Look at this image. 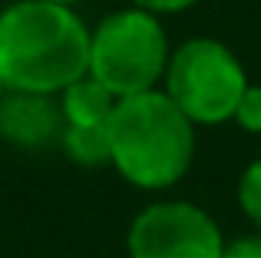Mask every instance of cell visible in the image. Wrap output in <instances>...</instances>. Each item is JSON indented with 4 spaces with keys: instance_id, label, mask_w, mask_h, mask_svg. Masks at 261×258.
Listing matches in <instances>:
<instances>
[{
    "instance_id": "1",
    "label": "cell",
    "mask_w": 261,
    "mask_h": 258,
    "mask_svg": "<svg viewBox=\"0 0 261 258\" xmlns=\"http://www.w3.org/2000/svg\"><path fill=\"white\" fill-rule=\"evenodd\" d=\"M89 73V27L73 7L13 0L0 10V76L7 90L60 96Z\"/></svg>"
},
{
    "instance_id": "2",
    "label": "cell",
    "mask_w": 261,
    "mask_h": 258,
    "mask_svg": "<svg viewBox=\"0 0 261 258\" xmlns=\"http://www.w3.org/2000/svg\"><path fill=\"white\" fill-rule=\"evenodd\" d=\"M109 166L146 192L175 186L195 156V123L166 96L149 90L122 96L109 116Z\"/></svg>"
},
{
    "instance_id": "3",
    "label": "cell",
    "mask_w": 261,
    "mask_h": 258,
    "mask_svg": "<svg viewBox=\"0 0 261 258\" xmlns=\"http://www.w3.org/2000/svg\"><path fill=\"white\" fill-rule=\"evenodd\" d=\"M169 37L159 17L139 7L113 10L89 30V76L116 99L159 90L169 66Z\"/></svg>"
},
{
    "instance_id": "4",
    "label": "cell",
    "mask_w": 261,
    "mask_h": 258,
    "mask_svg": "<svg viewBox=\"0 0 261 258\" xmlns=\"http://www.w3.org/2000/svg\"><path fill=\"white\" fill-rule=\"evenodd\" d=\"M162 90L195 126H222L248 90L242 60L212 37H192L169 57Z\"/></svg>"
},
{
    "instance_id": "5",
    "label": "cell",
    "mask_w": 261,
    "mask_h": 258,
    "mask_svg": "<svg viewBox=\"0 0 261 258\" xmlns=\"http://www.w3.org/2000/svg\"><path fill=\"white\" fill-rule=\"evenodd\" d=\"M225 235L195 202H152L126 232L129 258H222Z\"/></svg>"
},
{
    "instance_id": "6",
    "label": "cell",
    "mask_w": 261,
    "mask_h": 258,
    "mask_svg": "<svg viewBox=\"0 0 261 258\" xmlns=\"http://www.w3.org/2000/svg\"><path fill=\"white\" fill-rule=\"evenodd\" d=\"M66 129L60 99L50 93L7 90L0 99V139L17 149H46L60 146Z\"/></svg>"
},
{
    "instance_id": "7",
    "label": "cell",
    "mask_w": 261,
    "mask_h": 258,
    "mask_svg": "<svg viewBox=\"0 0 261 258\" xmlns=\"http://www.w3.org/2000/svg\"><path fill=\"white\" fill-rule=\"evenodd\" d=\"M60 110H63L66 126H106L119 99L106 90L96 76H80L60 93Z\"/></svg>"
},
{
    "instance_id": "8",
    "label": "cell",
    "mask_w": 261,
    "mask_h": 258,
    "mask_svg": "<svg viewBox=\"0 0 261 258\" xmlns=\"http://www.w3.org/2000/svg\"><path fill=\"white\" fill-rule=\"evenodd\" d=\"M60 149L76 166H109V129L106 126H66L60 136Z\"/></svg>"
},
{
    "instance_id": "9",
    "label": "cell",
    "mask_w": 261,
    "mask_h": 258,
    "mask_svg": "<svg viewBox=\"0 0 261 258\" xmlns=\"http://www.w3.org/2000/svg\"><path fill=\"white\" fill-rule=\"evenodd\" d=\"M238 205L245 209V215L261 232V159L251 162L242 172V179H238Z\"/></svg>"
},
{
    "instance_id": "10",
    "label": "cell",
    "mask_w": 261,
    "mask_h": 258,
    "mask_svg": "<svg viewBox=\"0 0 261 258\" xmlns=\"http://www.w3.org/2000/svg\"><path fill=\"white\" fill-rule=\"evenodd\" d=\"M231 119L238 123V129H245V133H251V136H261V86L248 83V90L242 93Z\"/></svg>"
},
{
    "instance_id": "11",
    "label": "cell",
    "mask_w": 261,
    "mask_h": 258,
    "mask_svg": "<svg viewBox=\"0 0 261 258\" xmlns=\"http://www.w3.org/2000/svg\"><path fill=\"white\" fill-rule=\"evenodd\" d=\"M222 258H261V235H242L235 242H225Z\"/></svg>"
},
{
    "instance_id": "12",
    "label": "cell",
    "mask_w": 261,
    "mask_h": 258,
    "mask_svg": "<svg viewBox=\"0 0 261 258\" xmlns=\"http://www.w3.org/2000/svg\"><path fill=\"white\" fill-rule=\"evenodd\" d=\"M198 0H133V7H139V10H149L155 13V17H166V13H182L189 10V7H195Z\"/></svg>"
},
{
    "instance_id": "13",
    "label": "cell",
    "mask_w": 261,
    "mask_h": 258,
    "mask_svg": "<svg viewBox=\"0 0 261 258\" xmlns=\"http://www.w3.org/2000/svg\"><path fill=\"white\" fill-rule=\"evenodd\" d=\"M46 4H57V7H73L76 10L80 4H86V0H46Z\"/></svg>"
},
{
    "instance_id": "14",
    "label": "cell",
    "mask_w": 261,
    "mask_h": 258,
    "mask_svg": "<svg viewBox=\"0 0 261 258\" xmlns=\"http://www.w3.org/2000/svg\"><path fill=\"white\" fill-rule=\"evenodd\" d=\"M7 96V83H4V76H0V99Z\"/></svg>"
}]
</instances>
